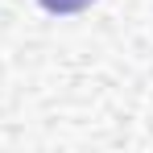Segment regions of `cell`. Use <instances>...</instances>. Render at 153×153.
Masks as SVG:
<instances>
[{"label":"cell","instance_id":"6da1fadb","mask_svg":"<svg viewBox=\"0 0 153 153\" xmlns=\"http://www.w3.org/2000/svg\"><path fill=\"white\" fill-rule=\"evenodd\" d=\"M46 13H54V17H71V13H83L91 0H37Z\"/></svg>","mask_w":153,"mask_h":153}]
</instances>
